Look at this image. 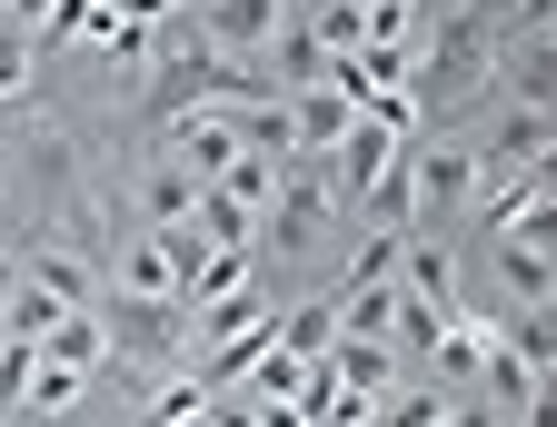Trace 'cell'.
Segmentation results:
<instances>
[{
    "label": "cell",
    "mask_w": 557,
    "mask_h": 427,
    "mask_svg": "<svg viewBox=\"0 0 557 427\" xmlns=\"http://www.w3.org/2000/svg\"><path fill=\"white\" fill-rule=\"evenodd\" d=\"M408 179H418V229H448L478 209L487 169H478V139L468 129H418L408 139Z\"/></svg>",
    "instance_id": "cell-1"
},
{
    "label": "cell",
    "mask_w": 557,
    "mask_h": 427,
    "mask_svg": "<svg viewBox=\"0 0 557 427\" xmlns=\"http://www.w3.org/2000/svg\"><path fill=\"white\" fill-rule=\"evenodd\" d=\"M100 328L120 368H189V299H120L100 289Z\"/></svg>",
    "instance_id": "cell-2"
},
{
    "label": "cell",
    "mask_w": 557,
    "mask_h": 427,
    "mask_svg": "<svg viewBox=\"0 0 557 427\" xmlns=\"http://www.w3.org/2000/svg\"><path fill=\"white\" fill-rule=\"evenodd\" d=\"M329 219H338L329 169L319 160H289V169H278V199L259 209V259H309L329 239Z\"/></svg>",
    "instance_id": "cell-3"
},
{
    "label": "cell",
    "mask_w": 557,
    "mask_h": 427,
    "mask_svg": "<svg viewBox=\"0 0 557 427\" xmlns=\"http://www.w3.org/2000/svg\"><path fill=\"white\" fill-rule=\"evenodd\" d=\"M160 160H180L199 189L209 179H230L239 169V150H249V110H230V100H199V110H180V120H160V139H150Z\"/></svg>",
    "instance_id": "cell-4"
},
{
    "label": "cell",
    "mask_w": 557,
    "mask_h": 427,
    "mask_svg": "<svg viewBox=\"0 0 557 427\" xmlns=\"http://www.w3.org/2000/svg\"><path fill=\"white\" fill-rule=\"evenodd\" d=\"M189 21H199V40L220 60L269 70V40H278V21H289V0H189Z\"/></svg>",
    "instance_id": "cell-5"
},
{
    "label": "cell",
    "mask_w": 557,
    "mask_h": 427,
    "mask_svg": "<svg viewBox=\"0 0 557 427\" xmlns=\"http://www.w3.org/2000/svg\"><path fill=\"white\" fill-rule=\"evenodd\" d=\"M100 289H120V299H180V259H170V239H160V229L110 239V259H100Z\"/></svg>",
    "instance_id": "cell-6"
},
{
    "label": "cell",
    "mask_w": 557,
    "mask_h": 427,
    "mask_svg": "<svg viewBox=\"0 0 557 427\" xmlns=\"http://www.w3.org/2000/svg\"><path fill=\"white\" fill-rule=\"evenodd\" d=\"M487 338H498V318L458 309V318L438 328V348H429V368H418V378H438L448 398H468V388H478V368H487Z\"/></svg>",
    "instance_id": "cell-7"
},
{
    "label": "cell",
    "mask_w": 557,
    "mask_h": 427,
    "mask_svg": "<svg viewBox=\"0 0 557 427\" xmlns=\"http://www.w3.org/2000/svg\"><path fill=\"white\" fill-rule=\"evenodd\" d=\"M289 129H299V160H329L348 129H359V90H338V80H319V90H289Z\"/></svg>",
    "instance_id": "cell-8"
},
{
    "label": "cell",
    "mask_w": 557,
    "mask_h": 427,
    "mask_svg": "<svg viewBox=\"0 0 557 427\" xmlns=\"http://www.w3.org/2000/svg\"><path fill=\"white\" fill-rule=\"evenodd\" d=\"M398 150H408V139H398V129H379V120H359V129H348L338 150H329V189H338V209H359V199H369V179H379Z\"/></svg>",
    "instance_id": "cell-9"
},
{
    "label": "cell",
    "mask_w": 557,
    "mask_h": 427,
    "mask_svg": "<svg viewBox=\"0 0 557 427\" xmlns=\"http://www.w3.org/2000/svg\"><path fill=\"white\" fill-rule=\"evenodd\" d=\"M11 278H30V289H50L60 309H100V268H90L81 249H60V239H30Z\"/></svg>",
    "instance_id": "cell-10"
},
{
    "label": "cell",
    "mask_w": 557,
    "mask_h": 427,
    "mask_svg": "<svg viewBox=\"0 0 557 427\" xmlns=\"http://www.w3.org/2000/svg\"><path fill=\"white\" fill-rule=\"evenodd\" d=\"M398 289H408V299L458 309V249H448L438 229H408V249H398Z\"/></svg>",
    "instance_id": "cell-11"
},
{
    "label": "cell",
    "mask_w": 557,
    "mask_h": 427,
    "mask_svg": "<svg viewBox=\"0 0 557 427\" xmlns=\"http://www.w3.org/2000/svg\"><path fill=\"white\" fill-rule=\"evenodd\" d=\"M329 40H319V21L309 11H289V21H278V40H269V70H278V90H319L329 80Z\"/></svg>",
    "instance_id": "cell-12"
},
{
    "label": "cell",
    "mask_w": 557,
    "mask_h": 427,
    "mask_svg": "<svg viewBox=\"0 0 557 427\" xmlns=\"http://www.w3.org/2000/svg\"><path fill=\"white\" fill-rule=\"evenodd\" d=\"M40 359H60V368L100 378V368H110V328H100V309H60V328L40 338Z\"/></svg>",
    "instance_id": "cell-13"
},
{
    "label": "cell",
    "mask_w": 557,
    "mask_h": 427,
    "mask_svg": "<svg viewBox=\"0 0 557 427\" xmlns=\"http://www.w3.org/2000/svg\"><path fill=\"white\" fill-rule=\"evenodd\" d=\"M329 368H338V388H359V398H388V388L408 378L388 338H338V348H329Z\"/></svg>",
    "instance_id": "cell-14"
},
{
    "label": "cell",
    "mask_w": 557,
    "mask_h": 427,
    "mask_svg": "<svg viewBox=\"0 0 557 427\" xmlns=\"http://www.w3.org/2000/svg\"><path fill=\"white\" fill-rule=\"evenodd\" d=\"M189 209H199V179H189L180 160H160V150H150V169H139V219H150V229H180Z\"/></svg>",
    "instance_id": "cell-15"
},
{
    "label": "cell",
    "mask_w": 557,
    "mask_h": 427,
    "mask_svg": "<svg viewBox=\"0 0 557 427\" xmlns=\"http://www.w3.org/2000/svg\"><path fill=\"white\" fill-rule=\"evenodd\" d=\"M278 348H289V359H329V348H338V289L278 309Z\"/></svg>",
    "instance_id": "cell-16"
},
{
    "label": "cell",
    "mask_w": 557,
    "mask_h": 427,
    "mask_svg": "<svg viewBox=\"0 0 557 427\" xmlns=\"http://www.w3.org/2000/svg\"><path fill=\"white\" fill-rule=\"evenodd\" d=\"M359 229H418V179H408V150L369 179V199H359Z\"/></svg>",
    "instance_id": "cell-17"
},
{
    "label": "cell",
    "mask_w": 557,
    "mask_h": 427,
    "mask_svg": "<svg viewBox=\"0 0 557 427\" xmlns=\"http://www.w3.org/2000/svg\"><path fill=\"white\" fill-rule=\"evenodd\" d=\"M498 289H508L518 309H547V299H557V259L528 249V239H498Z\"/></svg>",
    "instance_id": "cell-18"
},
{
    "label": "cell",
    "mask_w": 557,
    "mask_h": 427,
    "mask_svg": "<svg viewBox=\"0 0 557 427\" xmlns=\"http://www.w3.org/2000/svg\"><path fill=\"white\" fill-rule=\"evenodd\" d=\"M189 229H199L209 249H259V209H249V199H230V189H199Z\"/></svg>",
    "instance_id": "cell-19"
},
{
    "label": "cell",
    "mask_w": 557,
    "mask_h": 427,
    "mask_svg": "<svg viewBox=\"0 0 557 427\" xmlns=\"http://www.w3.org/2000/svg\"><path fill=\"white\" fill-rule=\"evenodd\" d=\"M398 249H408V229H359V239H348L338 289H398Z\"/></svg>",
    "instance_id": "cell-20"
},
{
    "label": "cell",
    "mask_w": 557,
    "mask_h": 427,
    "mask_svg": "<svg viewBox=\"0 0 557 427\" xmlns=\"http://www.w3.org/2000/svg\"><path fill=\"white\" fill-rule=\"evenodd\" d=\"M528 388H537V368L518 359V348H508V338H487V368H478V398H487V407H498V417L518 427V407H528Z\"/></svg>",
    "instance_id": "cell-21"
},
{
    "label": "cell",
    "mask_w": 557,
    "mask_h": 427,
    "mask_svg": "<svg viewBox=\"0 0 557 427\" xmlns=\"http://www.w3.org/2000/svg\"><path fill=\"white\" fill-rule=\"evenodd\" d=\"M50 328H60V299H50V289H30V278H11V289H0V338L40 348Z\"/></svg>",
    "instance_id": "cell-22"
},
{
    "label": "cell",
    "mask_w": 557,
    "mask_h": 427,
    "mask_svg": "<svg viewBox=\"0 0 557 427\" xmlns=\"http://www.w3.org/2000/svg\"><path fill=\"white\" fill-rule=\"evenodd\" d=\"M438 417H448V388H438V378H398V388L369 407V427H438Z\"/></svg>",
    "instance_id": "cell-23"
},
{
    "label": "cell",
    "mask_w": 557,
    "mask_h": 427,
    "mask_svg": "<svg viewBox=\"0 0 557 427\" xmlns=\"http://www.w3.org/2000/svg\"><path fill=\"white\" fill-rule=\"evenodd\" d=\"M259 278V249H199V268H189V309L199 299H239Z\"/></svg>",
    "instance_id": "cell-24"
},
{
    "label": "cell",
    "mask_w": 557,
    "mask_h": 427,
    "mask_svg": "<svg viewBox=\"0 0 557 427\" xmlns=\"http://www.w3.org/2000/svg\"><path fill=\"white\" fill-rule=\"evenodd\" d=\"M498 338H508L518 359L547 378V368H557V299H547V309H518V318H498Z\"/></svg>",
    "instance_id": "cell-25"
},
{
    "label": "cell",
    "mask_w": 557,
    "mask_h": 427,
    "mask_svg": "<svg viewBox=\"0 0 557 427\" xmlns=\"http://www.w3.org/2000/svg\"><path fill=\"white\" fill-rule=\"evenodd\" d=\"M40 60H50V50H40L30 30H11V21H0V100H30V80H40Z\"/></svg>",
    "instance_id": "cell-26"
},
{
    "label": "cell",
    "mask_w": 557,
    "mask_h": 427,
    "mask_svg": "<svg viewBox=\"0 0 557 427\" xmlns=\"http://www.w3.org/2000/svg\"><path fill=\"white\" fill-rule=\"evenodd\" d=\"M249 150H259V160H278V169L299 160V129H289V100H259V110H249Z\"/></svg>",
    "instance_id": "cell-27"
},
{
    "label": "cell",
    "mask_w": 557,
    "mask_h": 427,
    "mask_svg": "<svg viewBox=\"0 0 557 427\" xmlns=\"http://www.w3.org/2000/svg\"><path fill=\"white\" fill-rule=\"evenodd\" d=\"M209 378H170V388H150V427H189V417H209Z\"/></svg>",
    "instance_id": "cell-28"
},
{
    "label": "cell",
    "mask_w": 557,
    "mask_h": 427,
    "mask_svg": "<svg viewBox=\"0 0 557 427\" xmlns=\"http://www.w3.org/2000/svg\"><path fill=\"white\" fill-rule=\"evenodd\" d=\"M30 378H40V348L0 338V417H21V407H30Z\"/></svg>",
    "instance_id": "cell-29"
},
{
    "label": "cell",
    "mask_w": 557,
    "mask_h": 427,
    "mask_svg": "<svg viewBox=\"0 0 557 427\" xmlns=\"http://www.w3.org/2000/svg\"><path fill=\"white\" fill-rule=\"evenodd\" d=\"M209 189H230V199H249V209H269V199H278V160H259V150H239V169H230V179H209Z\"/></svg>",
    "instance_id": "cell-30"
},
{
    "label": "cell",
    "mask_w": 557,
    "mask_h": 427,
    "mask_svg": "<svg viewBox=\"0 0 557 427\" xmlns=\"http://www.w3.org/2000/svg\"><path fill=\"white\" fill-rule=\"evenodd\" d=\"M81 388H90L81 368H60V359H40V378H30V417H60L70 398H81Z\"/></svg>",
    "instance_id": "cell-31"
},
{
    "label": "cell",
    "mask_w": 557,
    "mask_h": 427,
    "mask_svg": "<svg viewBox=\"0 0 557 427\" xmlns=\"http://www.w3.org/2000/svg\"><path fill=\"white\" fill-rule=\"evenodd\" d=\"M508 239H528V249H547V259H557V199H528Z\"/></svg>",
    "instance_id": "cell-32"
},
{
    "label": "cell",
    "mask_w": 557,
    "mask_h": 427,
    "mask_svg": "<svg viewBox=\"0 0 557 427\" xmlns=\"http://www.w3.org/2000/svg\"><path fill=\"white\" fill-rule=\"evenodd\" d=\"M438 427H508V417H498V407H487V398L468 388V398H448V417H438Z\"/></svg>",
    "instance_id": "cell-33"
},
{
    "label": "cell",
    "mask_w": 557,
    "mask_h": 427,
    "mask_svg": "<svg viewBox=\"0 0 557 427\" xmlns=\"http://www.w3.org/2000/svg\"><path fill=\"white\" fill-rule=\"evenodd\" d=\"M518 427H557V368L528 388V407H518Z\"/></svg>",
    "instance_id": "cell-34"
},
{
    "label": "cell",
    "mask_w": 557,
    "mask_h": 427,
    "mask_svg": "<svg viewBox=\"0 0 557 427\" xmlns=\"http://www.w3.org/2000/svg\"><path fill=\"white\" fill-rule=\"evenodd\" d=\"M50 11H60V0H0V21H11V30H30V40L50 30Z\"/></svg>",
    "instance_id": "cell-35"
},
{
    "label": "cell",
    "mask_w": 557,
    "mask_h": 427,
    "mask_svg": "<svg viewBox=\"0 0 557 427\" xmlns=\"http://www.w3.org/2000/svg\"><path fill=\"white\" fill-rule=\"evenodd\" d=\"M11 427H50V417H30V407H21V417H11Z\"/></svg>",
    "instance_id": "cell-36"
},
{
    "label": "cell",
    "mask_w": 557,
    "mask_h": 427,
    "mask_svg": "<svg viewBox=\"0 0 557 427\" xmlns=\"http://www.w3.org/2000/svg\"><path fill=\"white\" fill-rule=\"evenodd\" d=\"M537 30H547V40H557V11H547V21H537Z\"/></svg>",
    "instance_id": "cell-37"
},
{
    "label": "cell",
    "mask_w": 557,
    "mask_h": 427,
    "mask_svg": "<svg viewBox=\"0 0 557 427\" xmlns=\"http://www.w3.org/2000/svg\"><path fill=\"white\" fill-rule=\"evenodd\" d=\"M189 427H209V417H189Z\"/></svg>",
    "instance_id": "cell-38"
},
{
    "label": "cell",
    "mask_w": 557,
    "mask_h": 427,
    "mask_svg": "<svg viewBox=\"0 0 557 427\" xmlns=\"http://www.w3.org/2000/svg\"><path fill=\"white\" fill-rule=\"evenodd\" d=\"M0 289H11V278H0Z\"/></svg>",
    "instance_id": "cell-39"
},
{
    "label": "cell",
    "mask_w": 557,
    "mask_h": 427,
    "mask_svg": "<svg viewBox=\"0 0 557 427\" xmlns=\"http://www.w3.org/2000/svg\"><path fill=\"white\" fill-rule=\"evenodd\" d=\"M0 427H11V417H0Z\"/></svg>",
    "instance_id": "cell-40"
}]
</instances>
